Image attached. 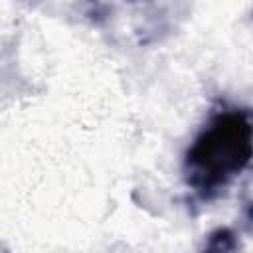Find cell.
<instances>
[{
  "label": "cell",
  "instance_id": "6da1fadb",
  "mask_svg": "<svg viewBox=\"0 0 253 253\" xmlns=\"http://www.w3.org/2000/svg\"><path fill=\"white\" fill-rule=\"evenodd\" d=\"M251 126L237 115L219 119L190 152V164L204 186H213L237 172L251 156Z\"/></svg>",
  "mask_w": 253,
  "mask_h": 253
}]
</instances>
